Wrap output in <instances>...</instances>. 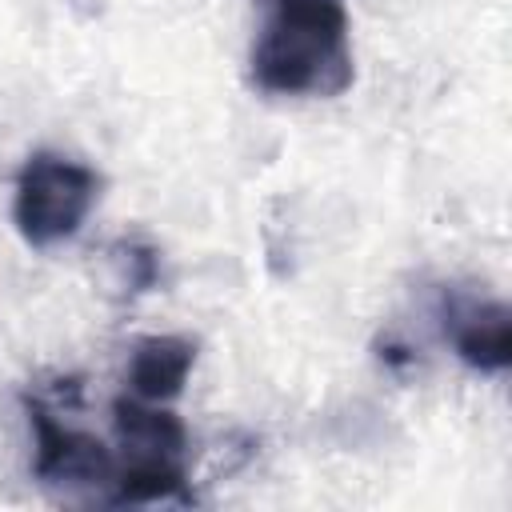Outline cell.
Listing matches in <instances>:
<instances>
[{
    "mask_svg": "<svg viewBox=\"0 0 512 512\" xmlns=\"http://www.w3.org/2000/svg\"><path fill=\"white\" fill-rule=\"evenodd\" d=\"M344 0H264L252 40V84L268 96H340L352 84Z\"/></svg>",
    "mask_w": 512,
    "mask_h": 512,
    "instance_id": "cell-1",
    "label": "cell"
},
{
    "mask_svg": "<svg viewBox=\"0 0 512 512\" xmlns=\"http://www.w3.org/2000/svg\"><path fill=\"white\" fill-rule=\"evenodd\" d=\"M100 200V172L60 152H32L12 188V224L32 248L72 240Z\"/></svg>",
    "mask_w": 512,
    "mask_h": 512,
    "instance_id": "cell-2",
    "label": "cell"
},
{
    "mask_svg": "<svg viewBox=\"0 0 512 512\" xmlns=\"http://www.w3.org/2000/svg\"><path fill=\"white\" fill-rule=\"evenodd\" d=\"M28 428H32V472L44 488H60L64 496L92 492L108 504L112 480H116V460L112 452L88 436L64 428L40 400H28Z\"/></svg>",
    "mask_w": 512,
    "mask_h": 512,
    "instance_id": "cell-3",
    "label": "cell"
},
{
    "mask_svg": "<svg viewBox=\"0 0 512 512\" xmlns=\"http://www.w3.org/2000/svg\"><path fill=\"white\" fill-rule=\"evenodd\" d=\"M444 336L476 372H504L512 364V312L504 300L444 292Z\"/></svg>",
    "mask_w": 512,
    "mask_h": 512,
    "instance_id": "cell-4",
    "label": "cell"
},
{
    "mask_svg": "<svg viewBox=\"0 0 512 512\" xmlns=\"http://www.w3.org/2000/svg\"><path fill=\"white\" fill-rule=\"evenodd\" d=\"M116 420V440L124 448V460H168L184 464L188 452V428L176 412L156 408L152 400H116L112 404Z\"/></svg>",
    "mask_w": 512,
    "mask_h": 512,
    "instance_id": "cell-5",
    "label": "cell"
},
{
    "mask_svg": "<svg viewBox=\"0 0 512 512\" xmlns=\"http://www.w3.org/2000/svg\"><path fill=\"white\" fill-rule=\"evenodd\" d=\"M192 368H196L192 336H144L128 360V388L140 400L164 404L184 392Z\"/></svg>",
    "mask_w": 512,
    "mask_h": 512,
    "instance_id": "cell-6",
    "label": "cell"
},
{
    "mask_svg": "<svg viewBox=\"0 0 512 512\" xmlns=\"http://www.w3.org/2000/svg\"><path fill=\"white\" fill-rule=\"evenodd\" d=\"M108 504H192L184 464L124 460V468H116Z\"/></svg>",
    "mask_w": 512,
    "mask_h": 512,
    "instance_id": "cell-7",
    "label": "cell"
},
{
    "mask_svg": "<svg viewBox=\"0 0 512 512\" xmlns=\"http://www.w3.org/2000/svg\"><path fill=\"white\" fill-rule=\"evenodd\" d=\"M108 264L116 272V288L128 296H140L160 280V248L140 236H120L108 248Z\"/></svg>",
    "mask_w": 512,
    "mask_h": 512,
    "instance_id": "cell-8",
    "label": "cell"
},
{
    "mask_svg": "<svg viewBox=\"0 0 512 512\" xmlns=\"http://www.w3.org/2000/svg\"><path fill=\"white\" fill-rule=\"evenodd\" d=\"M380 364L384 368H392V372H404V368H412L416 364V352H412V344H404V340H392V336H384L380 340Z\"/></svg>",
    "mask_w": 512,
    "mask_h": 512,
    "instance_id": "cell-9",
    "label": "cell"
}]
</instances>
